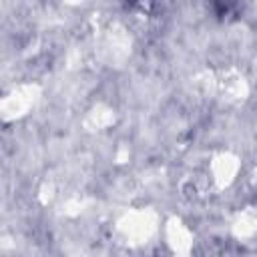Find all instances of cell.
I'll list each match as a JSON object with an SVG mask.
<instances>
[{
  "mask_svg": "<svg viewBox=\"0 0 257 257\" xmlns=\"http://www.w3.org/2000/svg\"><path fill=\"white\" fill-rule=\"evenodd\" d=\"M126 2H128L131 8H139L141 12L149 10V4H151V0H126Z\"/></svg>",
  "mask_w": 257,
  "mask_h": 257,
  "instance_id": "2",
  "label": "cell"
},
{
  "mask_svg": "<svg viewBox=\"0 0 257 257\" xmlns=\"http://www.w3.org/2000/svg\"><path fill=\"white\" fill-rule=\"evenodd\" d=\"M237 2H239V0H215V6H217L219 16L229 14V12H231V10L237 6Z\"/></svg>",
  "mask_w": 257,
  "mask_h": 257,
  "instance_id": "1",
  "label": "cell"
}]
</instances>
